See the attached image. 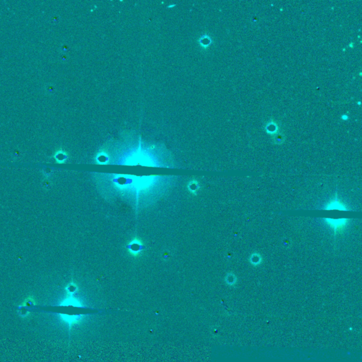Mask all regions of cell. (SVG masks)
Masks as SVG:
<instances>
[{"mask_svg": "<svg viewBox=\"0 0 362 362\" xmlns=\"http://www.w3.org/2000/svg\"><path fill=\"white\" fill-rule=\"evenodd\" d=\"M144 248H145V246H144L143 243H142L141 240L137 239V238H134V239L132 240L127 245V248L128 249L130 253L134 255V256H136L140 253H142Z\"/></svg>", "mask_w": 362, "mask_h": 362, "instance_id": "cell-1", "label": "cell"}, {"mask_svg": "<svg viewBox=\"0 0 362 362\" xmlns=\"http://www.w3.org/2000/svg\"><path fill=\"white\" fill-rule=\"evenodd\" d=\"M325 220L332 228L334 229L335 233H336L337 231H340V229L344 228V227L346 226L347 222V219H325Z\"/></svg>", "mask_w": 362, "mask_h": 362, "instance_id": "cell-2", "label": "cell"}, {"mask_svg": "<svg viewBox=\"0 0 362 362\" xmlns=\"http://www.w3.org/2000/svg\"><path fill=\"white\" fill-rule=\"evenodd\" d=\"M60 318L62 320L67 323L69 326H72L74 324L79 323L81 319V316H69L65 315V314H60Z\"/></svg>", "mask_w": 362, "mask_h": 362, "instance_id": "cell-3", "label": "cell"}, {"mask_svg": "<svg viewBox=\"0 0 362 362\" xmlns=\"http://www.w3.org/2000/svg\"><path fill=\"white\" fill-rule=\"evenodd\" d=\"M60 306H81V303L79 302V301L77 300V299H76L75 298H74L73 296H68L67 298H65L64 299L63 301H62L61 304H60Z\"/></svg>", "mask_w": 362, "mask_h": 362, "instance_id": "cell-4", "label": "cell"}, {"mask_svg": "<svg viewBox=\"0 0 362 362\" xmlns=\"http://www.w3.org/2000/svg\"><path fill=\"white\" fill-rule=\"evenodd\" d=\"M326 209H340V210H347L346 206L344 205L342 203L339 201L337 199L331 201L330 203L327 204V207L325 208Z\"/></svg>", "mask_w": 362, "mask_h": 362, "instance_id": "cell-5", "label": "cell"}, {"mask_svg": "<svg viewBox=\"0 0 362 362\" xmlns=\"http://www.w3.org/2000/svg\"><path fill=\"white\" fill-rule=\"evenodd\" d=\"M54 158H55V159L56 162L60 163V164H62V163H64L66 160H67V153L64 152V151L60 150V151H58L55 153Z\"/></svg>", "mask_w": 362, "mask_h": 362, "instance_id": "cell-6", "label": "cell"}, {"mask_svg": "<svg viewBox=\"0 0 362 362\" xmlns=\"http://www.w3.org/2000/svg\"><path fill=\"white\" fill-rule=\"evenodd\" d=\"M65 290L67 291L68 296H73L77 291L78 287H77V284L74 283V282H71L66 287Z\"/></svg>", "mask_w": 362, "mask_h": 362, "instance_id": "cell-7", "label": "cell"}, {"mask_svg": "<svg viewBox=\"0 0 362 362\" xmlns=\"http://www.w3.org/2000/svg\"><path fill=\"white\" fill-rule=\"evenodd\" d=\"M187 188H188L189 191L190 192L193 193V194H196L197 191H198L199 189L198 183L196 181H192L191 182H189L188 185H187Z\"/></svg>", "mask_w": 362, "mask_h": 362, "instance_id": "cell-8", "label": "cell"}, {"mask_svg": "<svg viewBox=\"0 0 362 362\" xmlns=\"http://www.w3.org/2000/svg\"><path fill=\"white\" fill-rule=\"evenodd\" d=\"M35 299H34L33 297L29 296L28 297L27 299H26L25 301L23 302V304L21 307H31V306H35Z\"/></svg>", "mask_w": 362, "mask_h": 362, "instance_id": "cell-9", "label": "cell"}, {"mask_svg": "<svg viewBox=\"0 0 362 362\" xmlns=\"http://www.w3.org/2000/svg\"><path fill=\"white\" fill-rule=\"evenodd\" d=\"M253 255H254V256H255V258H254L253 257L251 256V261L252 264L255 265H256L257 264H260V262H261V257H260V256H257L256 254H253Z\"/></svg>", "mask_w": 362, "mask_h": 362, "instance_id": "cell-10", "label": "cell"}, {"mask_svg": "<svg viewBox=\"0 0 362 362\" xmlns=\"http://www.w3.org/2000/svg\"><path fill=\"white\" fill-rule=\"evenodd\" d=\"M51 174H52V170L50 169H45L44 171H43V175H45V177L46 178L50 177Z\"/></svg>", "mask_w": 362, "mask_h": 362, "instance_id": "cell-11", "label": "cell"}]
</instances>
